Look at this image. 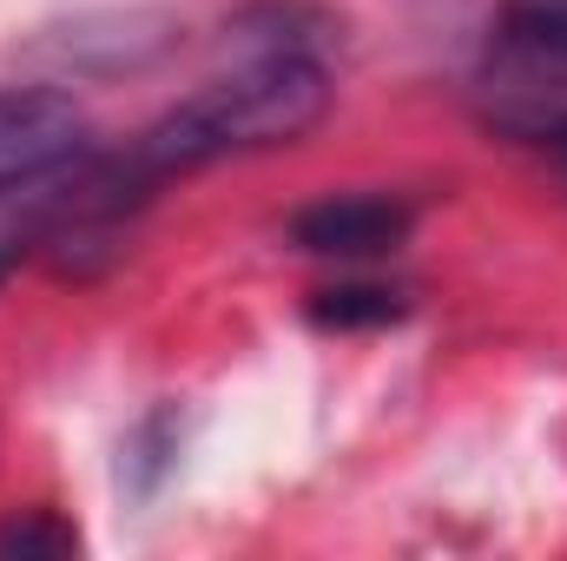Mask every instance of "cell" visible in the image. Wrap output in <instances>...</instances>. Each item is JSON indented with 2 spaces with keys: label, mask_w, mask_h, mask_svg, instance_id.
<instances>
[{
  "label": "cell",
  "mask_w": 567,
  "mask_h": 561,
  "mask_svg": "<svg viewBox=\"0 0 567 561\" xmlns=\"http://www.w3.org/2000/svg\"><path fill=\"white\" fill-rule=\"evenodd\" d=\"M93 152V126L60 86H0V185Z\"/></svg>",
  "instance_id": "3"
},
{
  "label": "cell",
  "mask_w": 567,
  "mask_h": 561,
  "mask_svg": "<svg viewBox=\"0 0 567 561\" xmlns=\"http://www.w3.org/2000/svg\"><path fill=\"white\" fill-rule=\"evenodd\" d=\"M416 212L410 198L390 192H343V198H317L310 212L290 218V238L317 258H383L410 238Z\"/></svg>",
  "instance_id": "5"
},
{
  "label": "cell",
  "mask_w": 567,
  "mask_h": 561,
  "mask_svg": "<svg viewBox=\"0 0 567 561\" xmlns=\"http://www.w3.org/2000/svg\"><path fill=\"white\" fill-rule=\"evenodd\" d=\"M80 549V536L60 522V516H47V509H27V516H13V522H0V555H20V561H33V555H73Z\"/></svg>",
  "instance_id": "6"
},
{
  "label": "cell",
  "mask_w": 567,
  "mask_h": 561,
  "mask_svg": "<svg viewBox=\"0 0 567 561\" xmlns=\"http://www.w3.org/2000/svg\"><path fill=\"white\" fill-rule=\"evenodd\" d=\"M93 185H100V152H80V159H66L53 172L0 185V278L20 272V258L53 252V238L80 218Z\"/></svg>",
  "instance_id": "2"
},
{
  "label": "cell",
  "mask_w": 567,
  "mask_h": 561,
  "mask_svg": "<svg viewBox=\"0 0 567 561\" xmlns=\"http://www.w3.org/2000/svg\"><path fill=\"white\" fill-rule=\"evenodd\" d=\"M330 113V73L323 53H238L231 73L205 80L192 100H178L165 120H152L126 152L145 192L172 172H198L231 152L303 140Z\"/></svg>",
  "instance_id": "1"
},
{
  "label": "cell",
  "mask_w": 567,
  "mask_h": 561,
  "mask_svg": "<svg viewBox=\"0 0 567 561\" xmlns=\"http://www.w3.org/2000/svg\"><path fill=\"white\" fill-rule=\"evenodd\" d=\"M172 40L165 13H80L66 27H47L33 40V60H47L53 73H120V67H145L158 47Z\"/></svg>",
  "instance_id": "4"
},
{
  "label": "cell",
  "mask_w": 567,
  "mask_h": 561,
  "mask_svg": "<svg viewBox=\"0 0 567 561\" xmlns=\"http://www.w3.org/2000/svg\"><path fill=\"white\" fill-rule=\"evenodd\" d=\"M515 33H535L548 47H567V0H508V20Z\"/></svg>",
  "instance_id": "8"
},
{
  "label": "cell",
  "mask_w": 567,
  "mask_h": 561,
  "mask_svg": "<svg viewBox=\"0 0 567 561\" xmlns=\"http://www.w3.org/2000/svg\"><path fill=\"white\" fill-rule=\"evenodd\" d=\"M317 317L323 324H383V317H396V290H370V284H350V290H323V304H317Z\"/></svg>",
  "instance_id": "7"
}]
</instances>
